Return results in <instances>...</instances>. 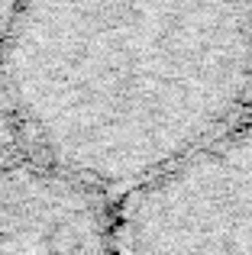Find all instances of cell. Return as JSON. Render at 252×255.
Here are the masks:
<instances>
[{
  "instance_id": "1",
  "label": "cell",
  "mask_w": 252,
  "mask_h": 255,
  "mask_svg": "<svg viewBox=\"0 0 252 255\" xmlns=\"http://www.w3.org/2000/svg\"><path fill=\"white\" fill-rule=\"evenodd\" d=\"M0 78L45 162L120 197L249 123L252 0H19Z\"/></svg>"
},
{
  "instance_id": "2",
  "label": "cell",
  "mask_w": 252,
  "mask_h": 255,
  "mask_svg": "<svg viewBox=\"0 0 252 255\" xmlns=\"http://www.w3.org/2000/svg\"><path fill=\"white\" fill-rule=\"evenodd\" d=\"M117 255H252V126L114 197Z\"/></svg>"
},
{
  "instance_id": "3",
  "label": "cell",
  "mask_w": 252,
  "mask_h": 255,
  "mask_svg": "<svg viewBox=\"0 0 252 255\" xmlns=\"http://www.w3.org/2000/svg\"><path fill=\"white\" fill-rule=\"evenodd\" d=\"M0 255H117L114 197L55 165H0Z\"/></svg>"
},
{
  "instance_id": "4",
  "label": "cell",
  "mask_w": 252,
  "mask_h": 255,
  "mask_svg": "<svg viewBox=\"0 0 252 255\" xmlns=\"http://www.w3.org/2000/svg\"><path fill=\"white\" fill-rule=\"evenodd\" d=\"M16 3H19V0H0V49H3V39H6V32H10Z\"/></svg>"
},
{
  "instance_id": "5",
  "label": "cell",
  "mask_w": 252,
  "mask_h": 255,
  "mask_svg": "<svg viewBox=\"0 0 252 255\" xmlns=\"http://www.w3.org/2000/svg\"><path fill=\"white\" fill-rule=\"evenodd\" d=\"M249 126H252V110H249Z\"/></svg>"
}]
</instances>
